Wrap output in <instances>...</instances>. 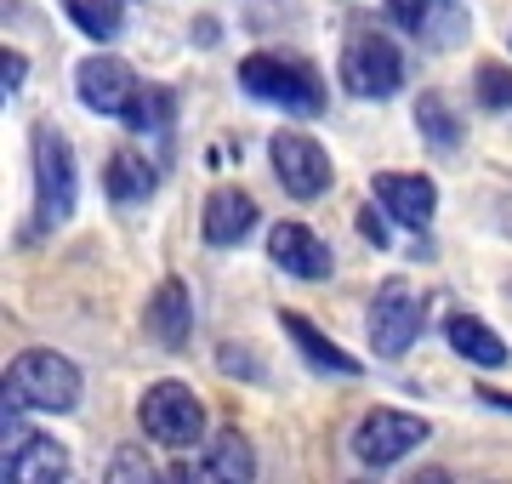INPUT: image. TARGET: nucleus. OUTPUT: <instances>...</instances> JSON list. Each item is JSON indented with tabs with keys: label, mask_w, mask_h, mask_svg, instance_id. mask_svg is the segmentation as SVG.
<instances>
[{
	"label": "nucleus",
	"mask_w": 512,
	"mask_h": 484,
	"mask_svg": "<svg viewBox=\"0 0 512 484\" xmlns=\"http://www.w3.org/2000/svg\"><path fill=\"white\" fill-rule=\"evenodd\" d=\"M427 433H433V422L427 416H410V410H393V405H376L359 416V428H353V456H359V467H393L404 462L410 450L427 445Z\"/></svg>",
	"instance_id": "obj_5"
},
{
	"label": "nucleus",
	"mask_w": 512,
	"mask_h": 484,
	"mask_svg": "<svg viewBox=\"0 0 512 484\" xmlns=\"http://www.w3.org/2000/svg\"><path fill=\"white\" fill-rule=\"evenodd\" d=\"M6 388L18 393L29 410H46V416H69L80 405V365L69 354H57V348H23L12 365H6Z\"/></svg>",
	"instance_id": "obj_3"
},
{
	"label": "nucleus",
	"mask_w": 512,
	"mask_h": 484,
	"mask_svg": "<svg viewBox=\"0 0 512 484\" xmlns=\"http://www.w3.org/2000/svg\"><path fill=\"white\" fill-rule=\"evenodd\" d=\"M200 484H256V450L239 428H217L200 450Z\"/></svg>",
	"instance_id": "obj_16"
},
{
	"label": "nucleus",
	"mask_w": 512,
	"mask_h": 484,
	"mask_svg": "<svg viewBox=\"0 0 512 484\" xmlns=\"http://www.w3.org/2000/svg\"><path fill=\"white\" fill-rule=\"evenodd\" d=\"M359 484H365V479H359Z\"/></svg>",
	"instance_id": "obj_29"
},
{
	"label": "nucleus",
	"mask_w": 512,
	"mask_h": 484,
	"mask_svg": "<svg viewBox=\"0 0 512 484\" xmlns=\"http://www.w3.org/2000/svg\"><path fill=\"white\" fill-rule=\"evenodd\" d=\"M126 126L137 131V137H165L171 131V92L165 86H143V97L131 103Z\"/></svg>",
	"instance_id": "obj_21"
},
{
	"label": "nucleus",
	"mask_w": 512,
	"mask_h": 484,
	"mask_svg": "<svg viewBox=\"0 0 512 484\" xmlns=\"http://www.w3.org/2000/svg\"><path fill=\"white\" fill-rule=\"evenodd\" d=\"M143 331L160 342L165 354H183L188 336H194V297H188L183 280H160L154 285V297L143 308Z\"/></svg>",
	"instance_id": "obj_13"
},
{
	"label": "nucleus",
	"mask_w": 512,
	"mask_h": 484,
	"mask_svg": "<svg viewBox=\"0 0 512 484\" xmlns=\"http://www.w3.org/2000/svg\"><path fill=\"white\" fill-rule=\"evenodd\" d=\"M268 262L285 268L291 280H330V268H336L330 245L319 240L308 223H274L268 228Z\"/></svg>",
	"instance_id": "obj_12"
},
{
	"label": "nucleus",
	"mask_w": 512,
	"mask_h": 484,
	"mask_svg": "<svg viewBox=\"0 0 512 484\" xmlns=\"http://www.w3.org/2000/svg\"><path fill=\"white\" fill-rule=\"evenodd\" d=\"M387 12L421 46H456L467 35V12H461L456 0H387Z\"/></svg>",
	"instance_id": "obj_14"
},
{
	"label": "nucleus",
	"mask_w": 512,
	"mask_h": 484,
	"mask_svg": "<svg viewBox=\"0 0 512 484\" xmlns=\"http://www.w3.org/2000/svg\"><path fill=\"white\" fill-rule=\"evenodd\" d=\"M444 342H450L467 365H478V371H501V365L512 359L507 336L495 331V325H484L478 314H456L450 325H444Z\"/></svg>",
	"instance_id": "obj_19"
},
{
	"label": "nucleus",
	"mask_w": 512,
	"mask_h": 484,
	"mask_svg": "<svg viewBox=\"0 0 512 484\" xmlns=\"http://www.w3.org/2000/svg\"><path fill=\"white\" fill-rule=\"evenodd\" d=\"M103 484H160V467L148 462V450L120 445L114 462H109V473H103Z\"/></svg>",
	"instance_id": "obj_24"
},
{
	"label": "nucleus",
	"mask_w": 512,
	"mask_h": 484,
	"mask_svg": "<svg viewBox=\"0 0 512 484\" xmlns=\"http://www.w3.org/2000/svg\"><path fill=\"white\" fill-rule=\"evenodd\" d=\"M495 484H501V479H495Z\"/></svg>",
	"instance_id": "obj_30"
},
{
	"label": "nucleus",
	"mask_w": 512,
	"mask_h": 484,
	"mask_svg": "<svg viewBox=\"0 0 512 484\" xmlns=\"http://www.w3.org/2000/svg\"><path fill=\"white\" fill-rule=\"evenodd\" d=\"M410 484H456L444 467H421V473H410Z\"/></svg>",
	"instance_id": "obj_27"
},
{
	"label": "nucleus",
	"mask_w": 512,
	"mask_h": 484,
	"mask_svg": "<svg viewBox=\"0 0 512 484\" xmlns=\"http://www.w3.org/2000/svg\"><path fill=\"white\" fill-rule=\"evenodd\" d=\"M137 422H143V433L154 439V445L165 450H194L205 445V399L188 382H154V388H143V399H137Z\"/></svg>",
	"instance_id": "obj_4"
},
{
	"label": "nucleus",
	"mask_w": 512,
	"mask_h": 484,
	"mask_svg": "<svg viewBox=\"0 0 512 484\" xmlns=\"http://www.w3.org/2000/svg\"><path fill=\"white\" fill-rule=\"evenodd\" d=\"M103 188H109L114 205H148L160 194V166L143 149H114L109 166H103Z\"/></svg>",
	"instance_id": "obj_18"
},
{
	"label": "nucleus",
	"mask_w": 512,
	"mask_h": 484,
	"mask_svg": "<svg viewBox=\"0 0 512 484\" xmlns=\"http://www.w3.org/2000/svg\"><path fill=\"white\" fill-rule=\"evenodd\" d=\"M268 166H274L279 188L291 194V200H319V194H330V183H336V166H330V154L319 137H308V131H274L268 137Z\"/></svg>",
	"instance_id": "obj_7"
},
{
	"label": "nucleus",
	"mask_w": 512,
	"mask_h": 484,
	"mask_svg": "<svg viewBox=\"0 0 512 484\" xmlns=\"http://www.w3.org/2000/svg\"><path fill=\"white\" fill-rule=\"evenodd\" d=\"M251 228H256V200L245 188H211V194H205V217H200L205 245L228 251V245H239Z\"/></svg>",
	"instance_id": "obj_17"
},
{
	"label": "nucleus",
	"mask_w": 512,
	"mask_h": 484,
	"mask_svg": "<svg viewBox=\"0 0 512 484\" xmlns=\"http://www.w3.org/2000/svg\"><path fill=\"white\" fill-rule=\"evenodd\" d=\"M0 484H69V445H57L46 433H18V439H6Z\"/></svg>",
	"instance_id": "obj_11"
},
{
	"label": "nucleus",
	"mask_w": 512,
	"mask_h": 484,
	"mask_svg": "<svg viewBox=\"0 0 512 484\" xmlns=\"http://www.w3.org/2000/svg\"><path fill=\"white\" fill-rule=\"evenodd\" d=\"M478 399H484V405H495V410H512V393H495V388H484Z\"/></svg>",
	"instance_id": "obj_28"
},
{
	"label": "nucleus",
	"mask_w": 512,
	"mask_h": 484,
	"mask_svg": "<svg viewBox=\"0 0 512 484\" xmlns=\"http://www.w3.org/2000/svg\"><path fill=\"white\" fill-rule=\"evenodd\" d=\"M416 131L433 154H456L461 149V114L444 103V92H421L416 97Z\"/></svg>",
	"instance_id": "obj_20"
},
{
	"label": "nucleus",
	"mask_w": 512,
	"mask_h": 484,
	"mask_svg": "<svg viewBox=\"0 0 512 484\" xmlns=\"http://www.w3.org/2000/svg\"><path fill=\"white\" fill-rule=\"evenodd\" d=\"M74 92H80V103L92 114H109V120H126L131 103L143 97V80L131 75L120 57H86L80 69H74Z\"/></svg>",
	"instance_id": "obj_9"
},
{
	"label": "nucleus",
	"mask_w": 512,
	"mask_h": 484,
	"mask_svg": "<svg viewBox=\"0 0 512 484\" xmlns=\"http://www.w3.org/2000/svg\"><path fill=\"white\" fill-rule=\"evenodd\" d=\"M35 234H52L74 217V200H80V166H74L69 137L57 126L40 120L35 126Z\"/></svg>",
	"instance_id": "obj_2"
},
{
	"label": "nucleus",
	"mask_w": 512,
	"mask_h": 484,
	"mask_svg": "<svg viewBox=\"0 0 512 484\" xmlns=\"http://www.w3.org/2000/svg\"><path fill=\"white\" fill-rule=\"evenodd\" d=\"M421 325H427V297L410 280H387L370 297V348H376V359H404L416 348Z\"/></svg>",
	"instance_id": "obj_6"
},
{
	"label": "nucleus",
	"mask_w": 512,
	"mask_h": 484,
	"mask_svg": "<svg viewBox=\"0 0 512 484\" xmlns=\"http://www.w3.org/2000/svg\"><path fill=\"white\" fill-rule=\"evenodd\" d=\"M279 331L296 342V354L308 359V371H319V376H359V359H353L342 342H330V336L319 331L308 314H296V308H279Z\"/></svg>",
	"instance_id": "obj_15"
},
{
	"label": "nucleus",
	"mask_w": 512,
	"mask_h": 484,
	"mask_svg": "<svg viewBox=\"0 0 512 484\" xmlns=\"http://www.w3.org/2000/svg\"><path fill=\"white\" fill-rule=\"evenodd\" d=\"M473 103L484 114H507L512 109V69L507 63H478L473 69Z\"/></svg>",
	"instance_id": "obj_22"
},
{
	"label": "nucleus",
	"mask_w": 512,
	"mask_h": 484,
	"mask_svg": "<svg viewBox=\"0 0 512 484\" xmlns=\"http://www.w3.org/2000/svg\"><path fill=\"white\" fill-rule=\"evenodd\" d=\"M370 200L404 228H427L439 217V188H433V177H421V171H376Z\"/></svg>",
	"instance_id": "obj_10"
},
{
	"label": "nucleus",
	"mask_w": 512,
	"mask_h": 484,
	"mask_svg": "<svg viewBox=\"0 0 512 484\" xmlns=\"http://www.w3.org/2000/svg\"><path fill=\"white\" fill-rule=\"evenodd\" d=\"M23 75H29L23 52H12V46H6V52H0V86H6V97H12V92L23 86Z\"/></svg>",
	"instance_id": "obj_26"
},
{
	"label": "nucleus",
	"mask_w": 512,
	"mask_h": 484,
	"mask_svg": "<svg viewBox=\"0 0 512 484\" xmlns=\"http://www.w3.org/2000/svg\"><path fill=\"white\" fill-rule=\"evenodd\" d=\"M239 92L279 109V114H291V120L325 114V80H319V69H313L308 57H296V52L239 57Z\"/></svg>",
	"instance_id": "obj_1"
},
{
	"label": "nucleus",
	"mask_w": 512,
	"mask_h": 484,
	"mask_svg": "<svg viewBox=\"0 0 512 484\" xmlns=\"http://www.w3.org/2000/svg\"><path fill=\"white\" fill-rule=\"evenodd\" d=\"M69 18H74L80 35L114 40V35H120V0H69Z\"/></svg>",
	"instance_id": "obj_23"
},
{
	"label": "nucleus",
	"mask_w": 512,
	"mask_h": 484,
	"mask_svg": "<svg viewBox=\"0 0 512 484\" xmlns=\"http://www.w3.org/2000/svg\"><path fill=\"white\" fill-rule=\"evenodd\" d=\"M342 86L353 97H365V103L393 97L404 86V52L387 35H376V29L348 35V46H342Z\"/></svg>",
	"instance_id": "obj_8"
},
{
	"label": "nucleus",
	"mask_w": 512,
	"mask_h": 484,
	"mask_svg": "<svg viewBox=\"0 0 512 484\" xmlns=\"http://www.w3.org/2000/svg\"><path fill=\"white\" fill-rule=\"evenodd\" d=\"M359 234H365L370 245H376V251H387V245H393V228H387V211L376 200L365 205V211H359Z\"/></svg>",
	"instance_id": "obj_25"
}]
</instances>
